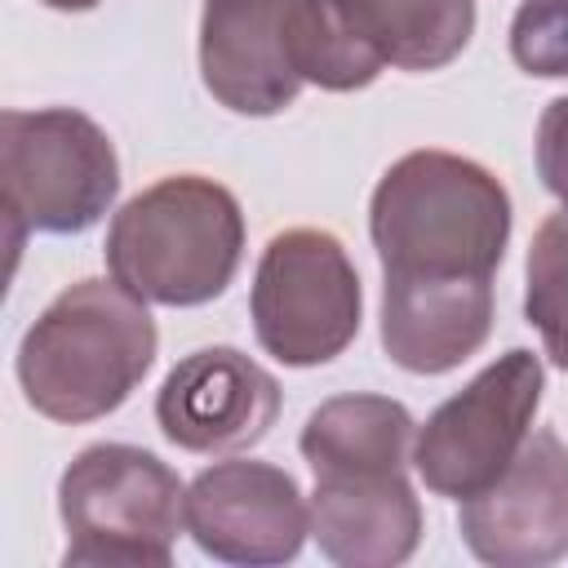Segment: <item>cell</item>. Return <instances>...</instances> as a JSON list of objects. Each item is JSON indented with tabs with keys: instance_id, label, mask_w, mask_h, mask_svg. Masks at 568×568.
Masks as SVG:
<instances>
[{
	"instance_id": "obj_1",
	"label": "cell",
	"mask_w": 568,
	"mask_h": 568,
	"mask_svg": "<svg viewBox=\"0 0 568 568\" xmlns=\"http://www.w3.org/2000/svg\"><path fill=\"white\" fill-rule=\"evenodd\" d=\"M382 62L342 27L333 0H204L200 75L235 115H275L302 84H373Z\"/></svg>"
},
{
	"instance_id": "obj_2",
	"label": "cell",
	"mask_w": 568,
	"mask_h": 568,
	"mask_svg": "<svg viewBox=\"0 0 568 568\" xmlns=\"http://www.w3.org/2000/svg\"><path fill=\"white\" fill-rule=\"evenodd\" d=\"M382 275L493 280L510 240L506 186L453 151H408L395 160L368 209Z\"/></svg>"
},
{
	"instance_id": "obj_3",
	"label": "cell",
	"mask_w": 568,
	"mask_h": 568,
	"mask_svg": "<svg viewBox=\"0 0 568 568\" xmlns=\"http://www.w3.org/2000/svg\"><path fill=\"white\" fill-rule=\"evenodd\" d=\"M155 364V320L115 280L62 288L22 333L18 382L49 422H93L115 413Z\"/></svg>"
},
{
	"instance_id": "obj_4",
	"label": "cell",
	"mask_w": 568,
	"mask_h": 568,
	"mask_svg": "<svg viewBox=\"0 0 568 568\" xmlns=\"http://www.w3.org/2000/svg\"><path fill=\"white\" fill-rule=\"evenodd\" d=\"M244 217L235 195L200 173L138 191L106 231L111 280L155 306H204L235 280Z\"/></svg>"
},
{
	"instance_id": "obj_5",
	"label": "cell",
	"mask_w": 568,
	"mask_h": 568,
	"mask_svg": "<svg viewBox=\"0 0 568 568\" xmlns=\"http://www.w3.org/2000/svg\"><path fill=\"white\" fill-rule=\"evenodd\" d=\"M0 191H4L9 253L18 257L27 231H44V235L89 231L120 191V160L111 138L84 111L71 106L4 111Z\"/></svg>"
},
{
	"instance_id": "obj_6",
	"label": "cell",
	"mask_w": 568,
	"mask_h": 568,
	"mask_svg": "<svg viewBox=\"0 0 568 568\" xmlns=\"http://www.w3.org/2000/svg\"><path fill=\"white\" fill-rule=\"evenodd\" d=\"M58 515L67 528L62 564L164 568L186 528V488L146 448L93 444L62 470Z\"/></svg>"
},
{
	"instance_id": "obj_7",
	"label": "cell",
	"mask_w": 568,
	"mask_h": 568,
	"mask_svg": "<svg viewBox=\"0 0 568 568\" xmlns=\"http://www.w3.org/2000/svg\"><path fill=\"white\" fill-rule=\"evenodd\" d=\"M248 306L266 355L293 368L328 364L359 333V275L337 235L288 226L262 248Z\"/></svg>"
},
{
	"instance_id": "obj_8",
	"label": "cell",
	"mask_w": 568,
	"mask_h": 568,
	"mask_svg": "<svg viewBox=\"0 0 568 568\" xmlns=\"http://www.w3.org/2000/svg\"><path fill=\"white\" fill-rule=\"evenodd\" d=\"M541 382L532 351H506L466 390L444 399L413 444V466L426 488L466 501L497 484L532 435Z\"/></svg>"
},
{
	"instance_id": "obj_9",
	"label": "cell",
	"mask_w": 568,
	"mask_h": 568,
	"mask_svg": "<svg viewBox=\"0 0 568 568\" xmlns=\"http://www.w3.org/2000/svg\"><path fill=\"white\" fill-rule=\"evenodd\" d=\"M462 541L497 568H541L568 555V448L532 430L497 484L462 501Z\"/></svg>"
},
{
	"instance_id": "obj_10",
	"label": "cell",
	"mask_w": 568,
	"mask_h": 568,
	"mask_svg": "<svg viewBox=\"0 0 568 568\" xmlns=\"http://www.w3.org/2000/svg\"><path fill=\"white\" fill-rule=\"evenodd\" d=\"M186 532L226 564H284L311 532V506L271 462H217L186 488Z\"/></svg>"
},
{
	"instance_id": "obj_11",
	"label": "cell",
	"mask_w": 568,
	"mask_h": 568,
	"mask_svg": "<svg viewBox=\"0 0 568 568\" xmlns=\"http://www.w3.org/2000/svg\"><path fill=\"white\" fill-rule=\"evenodd\" d=\"M280 417V382L235 346H200L164 377L155 422L186 453H235Z\"/></svg>"
},
{
	"instance_id": "obj_12",
	"label": "cell",
	"mask_w": 568,
	"mask_h": 568,
	"mask_svg": "<svg viewBox=\"0 0 568 568\" xmlns=\"http://www.w3.org/2000/svg\"><path fill=\"white\" fill-rule=\"evenodd\" d=\"M382 280V346L399 368L435 377L488 342L493 280Z\"/></svg>"
},
{
	"instance_id": "obj_13",
	"label": "cell",
	"mask_w": 568,
	"mask_h": 568,
	"mask_svg": "<svg viewBox=\"0 0 568 568\" xmlns=\"http://www.w3.org/2000/svg\"><path fill=\"white\" fill-rule=\"evenodd\" d=\"M311 537L333 564L390 568L422 541V506L404 470H346L315 475Z\"/></svg>"
},
{
	"instance_id": "obj_14",
	"label": "cell",
	"mask_w": 568,
	"mask_h": 568,
	"mask_svg": "<svg viewBox=\"0 0 568 568\" xmlns=\"http://www.w3.org/2000/svg\"><path fill=\"white\" fill-rule=\"evenodd\" d=\"M342 27L386 67L439 71L475 31V0H333Z\"/></svg>"
},
{
	"instance_id": "obj_15",
	"label": "cell",
	"mask_w": 568,
	"mask_h": 568,
	"mask_svg": "<svg viewBox=\"0 0 568 568\" xmlns=\"http://www.w3.org/2000/svg\"><path fill=\"white\" fill-rule=\"evenodd\" d=\"M413 448V417L386 395H337L302 426V457L315 475L404 470Z\"/></svg>"
},
{
	"instance_id": "obj_16",
	"label": "cell",
	"mask_w": 568,
	"mask_h": 568,
	"mask_svg": "<svg viewBox=\"0 0 568 568\" xmlns=\"http://www.w3.org/2000/svg\"><path fill=\"white\" fill-rule=\"evenodd\" d=\"M528 324L541 333L546 355L568 373V209L550 213L528 244Z\"/></svg>"
},
{
	"instance_id": "obj_17",
	"label": "cell",
	"mask_w": 568,
	"mask_h": 568,
	"mask_svg": "<svg viewBox=\"0 0 568 568\" xmlns=\"http://www.w3.org/2000/svg\"><path fill=\"white\" fill-rule=\"evenodd\" d=\"M510 53L528 75H568V0H524L510 22Z\"/></svg>"
},
{
	"instance_id": "obj_18",
	"label": "cell",
	"mask_w": 568,
	"mask_h": 568,
	"mask_svg": "<svg viewBox=\"0 0 568 568\" xmlns=\"http://www.w3.org/2000/svg\"><path fill=\"white\" fill-rule=\"evenodd\" d=\"M537 173L546 191L568 209V98H555L537 120Z\"/></svg>"
},
{
	"instance_id": "obj_19",
	"label": "cell",
	"mask_w": 568,
	"mask_h": 568,
	"mask_svg": "<svg viewBox=\"0 0 568 568\" xmlns=\"http://www.w3.org/2000/svg\"><path fill=\"white\" fill-rule=\"evenodd\" d=\"M49 9H62V13H80V9H93L98 0H44Z\"/></svg>"
}]
</instances>
